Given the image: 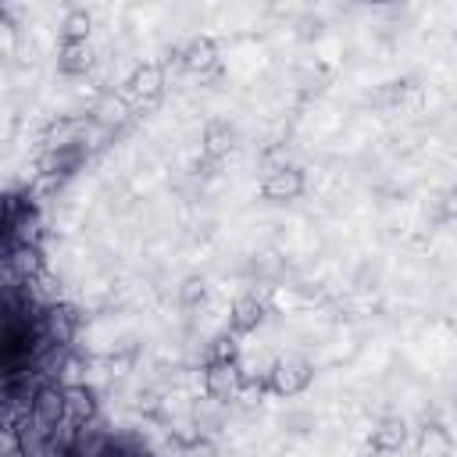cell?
<instances>
[{
    "label": "cell",
    "instance_id": "obj_1",
    "mask_svg": "<svg viewBox=\"0 0 457 457\" xmlns=\"http://www.w3.org/2000/svg\"><path fill=\"white\" fill-rule=\"evenodd\" d=\"M39 346H71L79 332V311L71 303H54L36 314Z\"/></svg>",
    "mask_w": 457,
    "mask_h": 457
},
{
    "label": "cell",
    "instance_id": "obj_2",
    "mask_svg": "<svg viewBox=\"0 0 457 457\" xmlns=\"http://www.w3.org/2000/svg\"><path fill=\"white\" fill-rule=\"evenodd\" d=\"M314 378V368L311 361L303 357H278L268 371V393L275 396H300Z\"/></svg>",
    "mask_w": 457,
    "mask_h": 457
},
{
    "label": "cell",
    "instance_id": "obj_3",
    "mask_svg": "<svg viewBox=\"0 0 457 457\" xmlns=\"http://www.w3.org/2000/svg\"><path fill=\"white\" fill-rule=\"evenodd\" d=\"M243 389V364L239 361H207L204 364V393L207 400L228 403Z\"/></svg>",
    "mask_w": 457,
    "mask_h": 457
},
{
    "label": "cell",
    "instance_id": "obj_4",
    "mask_svg": "<svg viewBox=\"0 0 457 457\" xmlns=\"http://www.w3.org/2000/svg\"><path fill=\"white\" fill-rule=\"evenodd\" d=\"M164 93V68L161 64H136L125 79V100L129 104H154L157 96Z\"/></svg>",
    "mask_w": 457,
    "mask_h": 457
},
{
    "label": "cell",
    "instance_id": "obj_5",
    "mask_svg": "<svg viewBox=\"0 0 457 457\" xmlns=\"http://www.w3.org/2000/svg\"><path fill=\"white\" fill-rule=\"evenodd\" d=\"M179 64H182V71L196 75L200 82L211 79V75H218V46H214V39L211 36H193L179 50Z\"/></svg>",
    "mask_w": 457,
    "mask_h": 457
},
{
    "label": "cell",
    "instance_id": "obj_6",
    "mask_svg": "<svg viewBox=\"0 0 457 457\" xmlns=\"http://www.w3.org/2000/svg\"><path fill=\"white\" fill-rule=\"evenodd\" d=\"M64 421L75 425V428H86V425L100 421V400H96L93 386H86V382L64 386Z\"/></svg>",
    "mask_w": 457,
    "mask_h": 457
},
{
    "label": "cell",
    "instance_id": "obj_7",
    "mask_svg": "<svg viewBox=\"0 0 457 457\" xmlns=\"http://www.w3.org/2000/svg\"><path fill=\"white\" fill-rule=\"evenodd\" d=\"M307 179H303V168L289 164V168H278V171H268L264 182H261V196L271 200V204H289L303 193Z\"/></svg>",
    "mask_w": 457,
    "mask_h": 457
},
{
    "label": "cell",
    "instance_id": "obj_8",
    "mask_svg": "<svg viewBox=\"0 0 457 457\" xmlns=\"http://www.w3.org/2000/svg\"><path fill=\"white\" fill-rule=\"evenodd\" d=\"M268 318V303L257 296V293H243L232 300L228 307V332L236 336H246V332H257Z\"/></svg>",
    "mask_w": 457,
    "mask_h": 457
},
{
    "label": "cell",
    "instance_id": "obj_9",
    "mask_svg": "<svg viewBox=\"0 0 457 457\" xmlns=\"http://www.w3.org/2000/svg\"><path fill=\"white\" fill-rule=\"evenodd\" d=\"M32 421L43 428H57L64 421V386L61 382H43L32 396Z\"/></svg>",
    "mask_w": 457,
    "mask_h": 457
},
{
    "label": "cell",
    "instance_id": "obj_10",
    "mask_svg": "<svg viewBox=\"0 0 457 457\" xmlns=\"http://www.w3.org/2000/svg\"><path fill=\"white\" fill-rule=\"evenodd\" d=\"M86 125H89V114L86 118H71V114L54 118L43 129V150H71V146H82Z\"/></svg>",
    "mask_w": 457,
    "mask_h": 457
},
{
    "label": "cell",
    "instance_id": "obj_11",
    "mask_svg": "<svg viewBox=\"0 0 457 457\" xmlns=\"http://www.w3.org/2000/svg\"><path fill=\"white\" fill-rule=\"evenodd\" d=\"M89 118L96 121V125H104V129H111V132H118L129 118H132V107H129V100H125V93H114V89H104L96 100H93V107H89Z\"/></svg>",
    "mask_w": 457,
    "mask_h": 457
},
{
    "label": "cell",
    "instance_id": "obj_12",
    "mask_svg": "<svg viewBox=\"0 0 457 457\" xmlns=\"http://www.w3.org/2000/svg\"><path fill=\"white\" fill-rule=\"evenodd\" d=\"M204 157L207 161H221V157H228L232 150H236V125L232 121H225V118H211L207 125H204Z\"/></svg>",
    "mask_w": 457,
    "mask_h": 457
},
{
    "label": "cell",
    "instance_id": "obj_13",
    "mask_svg": "<svg viewBox=\"0 0 457 457\" xmlns=\"http://www.w3.org/2000/svg\"><path fill=\"white\" fill-rule=\"evenodd\" d=\"M414 453L418 457H450L453 453V436L443 421H425L418 428V439H414Z\"/></svg>",
    "mask_w": 457,
    "mask_h": 457
},
{
    "label": "cell",
    "instance_id": "obj_14",
    "mask_svg": "<svg viewBox=\"0 0 457 457\" xmlns=\"http://www.w3.org/2000/svg\"><path fill=\"white\" fill-rule=\"evenodd\" d=\"M375 453H400L407 446V421L403 418H382L368 436Z\"/></svg>",
    "mask_w": 457,
    "mask_h": 457
},
{
    "label": "cell",
    "instance_id": "obj_15",
    "mask_svg": "<svg viewBox=\"0 0 457 457\" xmlns=\"http://www.w3.org/2000/svg\"><path fill=\"white\" fill-rule=\"evenodd\" d=\"M82 161H86V150H82V146H71V150H43L36 171H39V175H54V179L64 182L71 171H79Z\"/></svg>",
    "mask_w": 457,
    "mask_h": 457
},
{
    "label": "cell",
    "instance_id": "obj_16",
    "mask_svg": "<svg viewBox=\"0 0 457 457\" xmlns=\"http://www.w3.org/2000/svg\"><path fill=\"white\" fill-rule=\"evenodd\" d=\"M93 61H96V54L89 43H61V50H57V71L71 75V79L93 71Z\"/></svg>",
    "mask_w": 457,
    "mask_h": 457
},
{
    "label": "cell",
    "instance_id": "obj_17",
    "mask_svg": "<svg viewBox=\"0 0 457 457\" xmlns=\"http://www.w3.org/2000/svg\"><path fill=\"white\" fill-rule=\"evenodd\" d=\"M89 29H93V14L86 7H71L61 18V43H89Z\"/></svg>",
    "mask_w": 457,
    "mask_h": 457
},
{
    "label": "cell",
    "instance_id": "obj_18",
    "mask_svg": "<svg viewBox=\"0 0 457 457\" xmlns=\"http://www.w3.org/2000/svg\"><path fill=\"white\" fill-rule=\"evenodd\" d=\"M207 361H239V336L236 332H218L207 343Z\"/></svg>",
    "mask_w": 457,
    "mask_h": 457
},
{
    "label": "cell",
    "instance_id": "obj_19",
    "mask_svg": "<svg viewBox=\"0 0 457 457\" xmlns=\"http://www.w3.org/2000/svg\"><path fill=\"white\" fill-rule=\"evenodd\" d=\"M179 300H182V307H200V303L207 300V282H204L200 275L182 278V286H179Z\"/></svg>",
    "mask_w": 457,
    "mask_h": 457
},
{
    "label": "cell",
    "instance_id": "obj_20",
    "mask_svg": "<svg viewBox=\"0 0 457 457\" xmlns=\"http://www.w3.org/2000/svg\"><path fill=\"white\" fill-rule=\"evenodd\" d=\"M214 450H211V443L207 439H200V443H189V446H179V443H171V450H168V457H211Z\"/></svg>",
    "mask_w": 457,
    "mask_h": 457
},
{
    "label": "cell",
    "instance_id": "obj_21",
    "mask_svg": "<svg viewBox=\"0 0 457 457\" xmlns=\"http://www.w3.org/2000/svg\"><path fill=\"white\" fill-rule=\"evenodd\" d=\"M296 29H300V39H311V36H321L325 21H321V18H311V14H307V18H300V25H296Z\"/></svg>",
    "mask_w": 457,
    "mask_h": 457
},
{
    "label": "cell",
    "instance_id": "obj_22",
    "mask_svg": "<svg viewBox=\"0 0 457 457\" xmlns=\"http://www.w3.org/2000/svg\"><path fill=\"white\" fill-rule=\"evenodd\" d=\"M439 214H443V218H450V221L457 218V189H450V193L443 196V204H439Z\"/></svg>",
    "mask_w": 457,
    "mask_h": 457
},
{
    "label": "cell",
    "instance_id": "obj_23",
    "mask_svg": "<svg viewBox=\"0 0 457 457\" xmlns=\"http://www.w3.org/2000/svg\"><path fill=\"white\" fill-rule=\"evenodd\" d=\"M286 425H289L293 432H307L303 425H311V414H303V411H293V414L286 418Z\"/></svg>",
    "mask_w": 457,
    "mask_h": 457
}]
</instances>
